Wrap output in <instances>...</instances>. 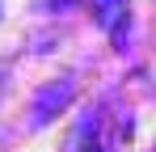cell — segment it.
I'll use <instances>...</instances> for the list:
<instances>
[{"mask_svg":"<svg viewBox=\"0 0 156 152\" xmlns=\"http://www.w3.org/2000/svg\"><path fill=\"white\" fill-rule=\"evenodd\" d=\"M42 4H47V9H72L76 0H42Z\"/></svg>","mask_w":156,"mask_h":152,"instance_id":"obj_3","label":"cell"},{"mask_svg":"<svg viewBox=\"0 0 156 152\" xmlns=\"http://www.w3.org/2000/svg\"><path fill=\"white\" fill-rule=\"evenodd\" d=\"M93 4H97V25L114 34L122 25V17H127V0H93Z\"/></svg>","mask_w":156,"mask_h":152,"instance_id":"obj_2","label":"cell"},{"mask_svg":"<svg viewBox=\"0 0 156 152\" xmlns=\"http://www.w3.org/2000/svg\"><path fill=\"white\" fill-rule=\"evenodd\" d=\"M72 97H76V85H72V80H55V85H47V89L34 97V127H47Z\"/></svg>","mask_w":156,"mask_h":152,"instance_id":"obj_1","label":"cell"}]
</instances>
